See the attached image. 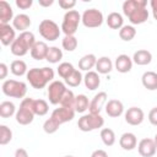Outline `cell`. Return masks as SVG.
I'll list each match as a JSON object with an SVG mask.
<instances>
[{
  "label": "cell",
  "instance_id": "obj_1",
  "mask_svg": "<svg viewBox=\"0 0 157 157\" xmlns=\"http://www.w3.org/2000/svg\"><path fill=\"white\" fill-rule=\"evenodd\" d=\"M26 77L33 88L42 90L50 81H54V70L52 67H33L28 70Z\"/></svg>",
  "mask_w": 157,
  "mask_h": 157
},
{
  "label": "cell",
  "instance_id": "obj_2",
  "mask_svg": "<svg viewBox=\"0 0 157 157\" xmlns=\"http://www.w3.org/2000/svg\"><path fill=\"white\" fill-rule=\"evenodd\" d=\"M36 42L37 40L34 38V34L29 31H26V32L20 33V36L10 45V50L16 56H23L28 52H31V49H32V47L34 45Z\"/></svg>",
  "mask_w": 157,
  "mask_h": 157
},
{
  "label": "cell",
  "instance_id": "obj_3",
  "mask_svg": "<svg viewBox=\"0 0 157 157\" xmlns=\"http://www.w3.org/2000/svg\"><path fill=\"white\" fill-rule=\"evenodd\" d=\"M33 102H34L33 98H23L22 99L20 108L15 114L16 121L20 125H28L33 121L34 115H36L33 112Z\"/></svg>",
  "mask_w": 157,
  "mask_h": 157
},
{
  "label": "cell",
  "instance_id": "obj_4",
  "mask_svg": "<svg viewBox=\"0 0 157 157\" xmlns=\"http://www.w3.org/2000/svg\"><path fill=\"white\" fill-rule=\"evenodd\" d=\"M1 91L5 96L11 98H23L27 93V85L23 81L5 80L1 85Z\"/></svg>",
  "mask_w": 157,
  "mask_h": 157
},
{
  "label": "cell",
  "instance_id": "obj_5",
  "mask_svg": "<svg viewBox=\"0 0 157 157\" xmlns=\"http://www.w3.org/2000/svg\"><path fill=\"white\" fill-rule=\"evenodd\" d=\"M80 22H81V15L78 13V11L70 10V11H66V13L64 15L60 28L65 36H74L78 28Z\"/></svg>",
  "mask_w": 157,
  "mask_h": 157
},
{
  "label": "cell",
  "instance_id": "obj_6",
  "mask_svg": "<svg viewBox=\"0 0 157 157\" xmlns=\"http://www.w3.org/2000/svg\"><path fill=\"white\" fill-rule=\"evenodd\" d=\"M103 124H104V119L101 114H91V113L82 115L77 121L78 129L83 132H88V131L99 129L103 126Z\"/></svg>",
  "mask_w": 157,
  "mask_h": 157
},
{
  "label": "cell",
  "instance_id": "obj_7",
  "mask_svg": "<svg viewBox=\"0 0 157 157\" xmlns=\"http://www.w3.org/2000/svg\"><path fill=\"white\" fill-rule=\"evenodd\" d=\"M61 28H59L58 23H55L53 20H43L39 26H38V31H39V34L47 39V40H56L61 33L60 31Z\"/></svg>",
  "mask_w": 157,
  "mask_h": 157
},
{
  "label": "cell",
  "instance_id": "obj_8",
  "mask_svg": "<svg viewBox=\"0 0 157 157\" xmlns=\"http://www.w3.org/2000/svg\"><path fill=\"white\" fill-rule=\"evenodd\" d=\"M103 20V13L97 9H87L81 15V22L85 27L88 28H96L102 26Z\"/></svg>",
  "mask_w": 157,
  "mask_h": 157
},
{
  "label": "cell",
  "instance_id": "obj_9",
  "mask_svg": "<svg viewBox=\"0 0 157 157\" xmlns=\"http://www.w3.org/2000/svg\"><path fill=\"white\" fill-rule=\"evenodd\" d=\"M66 86L63 81L54 80L48 86V99L52 104H60V101L66 92Z\"/></svg>",
  "mask_w": 157,
  "mask_h": 157
},
{
  "label": "cell",
  "instance_id": "obj_10",
  "mask_svg": "<svg viewBox=\"0 0 157 157\" xmlns=\"http://www.w3.org/2000/svg\"><path fill=\"white\" fill-rule=\"evenodd\" d=\"M75 109L74 108H67V107H59V108H55L50 115L52 119H54L59 125L64 124V123H67V121H71L75 117Z\"/></svg>",
  "mask_w": 157,
  "mask_h": 157
},
{
  "label": "cell",
  "instance_id": "obj_11",
  "mask_svg": "<svg viewBox=\"0 0 157 157\" xmlns=\"http://www.w3.org/2000/svg\"><path fill=\"white\" fill-rule=\"evenodd\" d=\"M108 102V94L107 92L102 91V92H98L97 94H94V97L92 98V101L90 102V113L91 114H99L102 108L107 104Z\"/></svg>",
  "mask_w": 157,
  "mask_h": 157
},
{
  "label": "cell",
  "instance_id": "obj_12",
  "mask_svg": "<svg viewBox=\"0 0 157 157\" xmlns=\"http://www.w3.org/2000/svg\"><path fill=\"white\" fill-rule=\"evenodd\" d=\"M145 119V113L139 107H131L125 112V121L130 125H140Z\"/></svg>",
  "mask_w": 157,
  "mask_h": 157
},
{
  "label": "cell",
  "instance_id": "obj_13",
  "mask_svg": "<svg viewBox=\"0 0 157 157\" xmlns=\"http://www.w3.org/2000/svg\"><path fill=\"white\" fill-rule=\"evenodd\" d=\"M137 150H139V153L142 157H152L156 153V151H157V146H156L153 139L146 137V139H142L139 142Z\"/></svg>",
  "mask_w": 157,
  "mask_h": 157
},
{
  "label": "cell",
  "instance_id": "obj_14",
  "mask_svg": "<svg viewBox=\"0 0 157 157\" xmlns=\"http://www.w3.org/2000/svg\"><path fill=\"white\" fill-rule=\"evenodd\" d=\"M16 29L10 25H0V40L2 45H11L16 37Z\"/></svg>",
  "mask_w": 157,
  "mask_h": 157
},
{
  "label": "cell",
  "instance_id": "obj_15",
  "mask_svg": "<svg viewBox=\"0 0 157 157\" xmlns=\"http://www.w3.org/2000/svg\"><path fill=\"white\" fill-rule=\"evenodd\" d=\"M114 66L118 72L126 74L132 69V59L126 54H120L117 56V59L114 61Z\"/></svg>",
  "mask_w": 157,
  "mask_h": 157
},
{
  "label": "cell",
  "instance_id": "obj_16",
  "mask_svg": "<svg viewBox=\"0 0 157 157\" xmlns=\"http://www.w3.org/2000/svg\"><path fill=\"white\" fill-rule=\"evenodd\" d=\"M105 113L110 118H118L124 113V105L119 99H109L105 104Z\"/></svg>",
  "mask_w": 157,
  "mask_h": 157
},
{
  "label": "cell",
  "instance_id": "obj_17",
  "mask_svg": "<svg viewBox=\"0 0 157 157\" xmlns=\"http://www.w3.org/2000/svg\"><path fill=\"white\" fill-rule=\"evenodd\" d=\"M128 18L131 25H141V23L146 22L148 18V10L146 9V6L137 7L128 16Z\"/></svg>",
  "mask_w": 157,
  "mask_h": 157
},
{
  "label": "cell",
  "instance_id": "obj_18",
  "mask_svg": "<svg viewBox=\"0 0 157 157\" xmlns=\"http://www.w3.org/2000/svg\"><path fill=\"white\" fill-rule=\"evenodd\" d=\"M48 49L49 47L47 45L45 42H42V40H38L34 43V45L32 47L31 49V56L34 59V60H43L47 58V54H48Z\"/></svg>",
  "mask_w": 157,
  "mask_h": 157
},
{
  "label": "cell",
  "instance_id": "obj_19",
  "mask_svg": "<svg viewBox=\"0 0 157 157\" xmlns=\"http://www.w3.org/2000/svg\"><path fill=\"white\" fill-rule=\"evenodd\" d=\"M32 21H31V17L26 13H18L13 17L12 20V27L17 31H20L21 33L22 32H26V29L31 26Z\"/></svg>",
  "mask_w": 157,
  "mask_h": 157
},
{
  "label": "cell",
  "instance_id": "obj_20",
  "mask_svg": "<svg viewBox=\"0 0 157 157\" xmlns=\"http://www.w3.org/2000/svg\"><path fill=\"white\" fill-rule=\"evenodd\" d=\"M119 145L125 151H131L137 146V139L132 132H124L119 139Z\"/></svg>",
  "mask_w": 157,
  "mask_h": 157
},
{
  "label": "cell",
  "instance_id": "obj_21",
  "mask_svg": "<svg viewBox=\"0 0 157 157\" xmlns=\"http://www.w3.org/2000/svg\"><path fill=\"white\" fill-rule=\"evenodd\" d=\"M13 20V11L10 4L5 0L0 1V25H9V22Z\"/></svg>",
  "mask_w": 157,
  "mask_h": 157
},
{
  "label": "cell",
  "instance_id": "obj_22",
  "mask_svg": "<svg viewBox=\"0 0 157 157\" xmlns=\"http://www.w3.org/2000/svg\"><path fill=\"white\" fill-rule=\"evenodd\" d=\"M83 82H85V86L86 88L93 91V90H97L101 85V77H99V74L97 71H88L86 72V75L83 76Z\"/></svg>",
  "mask_w": 157,
  "mask_h": 157
},
{
  "label": "cell",
  "instance_id": "obj_23",
  "mask_svg": "<svg viewBox=\"0 0 157 157\" xmlns=\"http://www.w3.org/2000/svg\"><path fill=\"white\" fill-rule=\"evenodd\" d=\"M151 61H152V54L146 49H139L132 55V63H135L136 65L144 66V65H148Z\"/></svg>",
  "mask_w": 157,
  "mask_h": 157
},
{
  "label": "cell",
  "instance_id": "obj_24",
  "mask_svg": "<svg viewBox=\"0 0 157 157\" xmlns=\"http://www.w3.org/2000/svg\"><path fill=\"white\" fill-rule=\"evenodd\" d=\"M141 82L145 88L148 91H155L157 90V72L155 71H146L144 72L141 77Z\"/></svg>",
  "mask_w": 157,
  "mask_h": 157
},
{
  "label": "cell",
  "instance_id": "obj_25",
  "mask_svg": "<svg viewBox=\"0 0 157 157\" xmlns=\"http://www.w3.org/2000/svg\"><path fill=\"white\" fill-rule=\"evenodd\" d=\"M97 58L94 54H86L78 60V69L82 71H91V69L96 67Z\"/></svg>",
  "mask_w": 157,
  "mask_h": 157
},
{
  "label": "cell",
  "instance_id": "obj_26",
  "mask_svg": "<svg viewBox=\"0 0 157 157\" xmlns=\"http://www.w3.org/2000/svg\"><path fill=\"white\" fill-rule=\"evenodd\" d=\"M113 70V63L108 56H101L97 59L96 63V71L98 74H109Z\"/></svg>",
  "mask_w": 157,
  "mask_h": 157
},
{
  "label": "cell",
  "instance_id": "obj_27",
  "mask_svg": "<svg viewBox=\"0 0 157 157\" xmlns=\"http://www.w3.org/2000/svg\"><path fill=\"white\" fill-rule=\"evenodd\" d=\"M107 25L109 28L112 29H120L123 26H124V20H123V16L119 13V12H110L107 17Z\"/></svg>",
  "mask_w": 157,
  "mask_h": 157
},
{
  "label": "cell",
  "instance_id": "obj_28",
  "mask_svg": "<svg viewBox=\"0 0 157 157\" xmlns=\"http://www.w3.org/2000/svg\"><path fill=\"white\" fill-rule=\"evenodd\" d=\"M146 5H147L146 0H126L123 2V12L125 16H129L137 7L146 6Z\"/></svg>",
  "mask_w": 157,
  "mask_h": 157
},
{
  "label": "cell",
  "instance_id": "obj_29",
  "mask_svg": "<svg viewBox=\"0 0 157 157\" xmlns=\"http://www.w3.org/2000/svg\"><path fill=\"white\" fill-rule=\"evenodd\" d=\"M10 70L15 76H23V75H27V72H28L27 64L21 59L13 60L10 65Z\"/></svg>",
  "mask_w": 157,
  "mask_h": 157
},
{
  "label": "cell",
  "instance_id": "obj_30",
  "mask_svg": "<svg viewBox=\"0 0 157 157\" xmlns=\"http://www.w3.org/2000/svg\"><path fill=\"white\" fill-rule=\"evenodd\" d=\"M16 114V107L10 101H4L0 103V117L1 118H10Z\"/></svg>",
  "mask_w": 157,
  "mask_h": 157
},
{
  "label": "cell",
  "instance_id": "obj_31",
  "mask_svg": "<svg viewBox=\"0 0 157 157\" xmlns=\"http://www.w3.org/2000/svg\"><path fill=\"white\" fill-rule=\"evenodd\" d=\"M63 59V50L58 47H49L45 60L50 64H56Z\"/></svg>",
  "mask_w": 157,
  "mask_h": 157
},
{
  "label": "cell",
  "instance_id": "obj_32",
  "mask_svg": "<svg viewBox=\"0 0 157 157\" xmlns=\"http://www.w3.org/2000/svg\"><path fill=\"white\" fill-rule=\"evenodd\" d=\"M135 36H136V29L131 25H125L119 29V37H120V39H123L125 42L134 39Z\"/></svg>",
  "mask_w": 157,
  "mask_h": 157
},
{
  "label": "cell",
  "instance_id": "obj_33",
  "mask_svg": "<svg viewBox=\"0 0 157 157\" xmlns=\"http://www.w3.org/2000/svg\"><path fill=\"white\" fill-rule=\"evenodd\" d=\"M90 108V101L86 94H78L75 99V112L83 113Z\"/></svg>",
  "mask_w": 157,
  "mask_h": 157
},
{
  "label": "cell",
  "instance_id": "obj_34",
  "mask_svg": "<svg viewBox=\"0 0 157 157\" xmlns=\"http://www.w3.org/2000/svg\"><path fill=\"white\" fill-rule=\"evenodd\" d=\"M101 139L105 146H113L115 144V132L110 128H103L101 130Z\"/></svg>",
  "mask_w": 157,
  "mask_h": 157
},
{
  "label": "cell",
  "instance_id": "obj_35",
  "mask_svg": "<svg viewBox=\"0 0 157 157\" xmlns=\"http://www.w3.org/2000/svg\"><path fill=\"white\" fill-rule=\"evenodd\" d=\"M49 110V105L47 103V101L44 99H34L33 102V112L36 115H39V117H43L48 113Z\"/></svg>",
  "mask_w": 157,
  "mask_h": 157
},
{
  "label": "cell",
  "instance_id": "obj_36",
  "mask_svg": "<svg viewBox=\"0 0 157 157\" xmlns=\"http://www.w3.org/2000/svg\"><path fill=\"white\" fill-rule=\"evenodd\" d=\"M58 75L61 77V78H67L74 71H75V67H74V65L71 64V63H61V64H59V66H58Z\"/></svg>",
  "mask_w": 157,
  "mask_h": 157
},
{
  "label": "cell",
  "instance_id": "obj_37",
  "mask_svg": "<svg viewBox=\"0 0 157 157\" xmlns=\"http://www.w3.org/2000/svg\"><path fill=\"white\" fill-rule=\"evenodd\" d=\"M75 99L76 96L74 94V92L71 90H66V92L64 93L61 101H60V105L61 107H67V108H74L75 109Z\"/></svg>",
  "mask_w": 157,
  "mask_h": 157
},
{
  "label": "cell",
  "instance_id": "obj_38",
  "mask_svg": "<svg viewBox=\"0 0 157 157\" xmlns=\"http://www.w3.org/2000/svg\"><path fill=\"white\" fill-rule=\"evenodd\" d=\"M82 80H83V77H82V75H81V71H78V70L75 69V71H74L67 78H65L64 81H65V83H66L67 86H70V87H77V86L82 82Z\"/></svg>",
  "mask_w": 157,
  "mask_h": 157
},
{
  "label": "cell",
  "instance_id": "obj_39",
  "mask_svg": "<svg viewBox=\"0 0 157 157\" xmlns=\"http://www.w3.org/2000/svg\"><path fill=\"white\" fill-rule=\"evenodd\" d=\"M77 44H78V42H77V38L75 36H65L63 42H61L63 48L67 52H74L77 48Z\"/></svg>",
  "mask_w": 157,
  "mask_h": 157
},
{
  "label": "cell",
  "instance_id": "obj_40",
  "mask_svg": "<svg viewBox=\"0 0 157 157\" xmlns=\"http://www.w3.org/2000/svg\"><path fill=\"white\" fill-rule=\"evenodd\" d=\"M12 140V131L6 125H0V145H7Z\"/></svg>",
  "mask_w": 157,
  "mask_h": 157
},
{
  "label": "cell",
  "instance_id": "obj_41",
  "mask_svg": "<svg viewBox=\"0 0 157 157\" xmlns=\"http://www.w3.org/2000/svg\"><path fill=\"white\" fill-rule=\"evenodd\" d=\"M59 126H60V125H59L54 119L49 118V119H47V120L44 121V124H43V130H44L47 134H54V132L58 131Z\"/></svg>",
  "mask_w": 157,
  "mask_h": 157
},
{
  "label": "cell",
  "instance_id": "obj_42",
  "mask_svg": "<svg viewBox=\"0 0 157 157\" xmlns=\"http://www.w3.org/2000/svg\"><path fill=\"white\" fill-rule=\"evenodd\" d=\"M75 5H76L75 0H59V6L64 10H67V11L72 10Z\"/></svg>",
  "mask_w": 157,
  "mask_h": 157
},
{
  "label": "cell",
  "instance_id": "obj_43",
  "mask_svg": "<svg viewBox=\"0 0 157 157\" xmlns=\"http://www.w3.org/2000/svg\"><path fill=\"white\" fill-rule=\"evenodd\" d=\"M33 1L32 0H16V6L21 10H27L32 6Z\"/></svg>",
  "mask_w": 157,
  "mask_h": 157
},
{
  "label": "cell",
  "instance_id": "obj_44",
  "mask_svg": "<svg viewBox=\"0 0 157 157\" xmlns=\"http://www.w3.org/2000/svg\"><path fill=\"white\" fill-rule=\"evenodd\" d=\"M148 121L152 125L157 126V107H155V108H152L150 110V113H148Z\"/></svg>",
  "mask_w": 157,
  "mask_h": 157
},
{
  "label": "cell",
  "instance_id": "obj_45",
  "mask_svg": "<svg viewBox=\"0 0 157 157\" xmlns=\"http://www.w3.org/2000/svg\"><path fill=\"white\" fill-rule=\"evenodd\" d=\"M7 65L5 64V63H1L0 64V78L1 80H4V78H6V76H7Z\"/></svg>",
  "mask_w": 157,
  "mask_h": 157
},
{
  "label": "cell",
  "instance_id": "obj_46",
  "mask_svg": "<svg viewBox=\"0 0 157 157\" xmlns=\"http://www.w3.org/2000/svg\"><path fill=\"white\" fill-rule=\"evenodd\" d=\"M91 157H108V153L104 150H94L91 155Z\"/></svg>",
  "mask_w": 157,
  "mask_h": 157
},
{
  "label": "cell",
  "instance_id": "obj_47",
  "mask_svg": "<svg viewBox=\"0 0 157 157\" xmlns=\"http://www.w3.org/2000/svg\"><path fill=\"white\" fill-rule=\"evenodd\" d=\"M150 5H151V9H152V15H153V18L157 21V0H151Z\"/></svg>",
  "mask_w": 157,
  "mask_h": 157
},
{
  "label": "cell",
  "instance_id": "obj_48",
  "mask_svg": "<svg viewBox=\"0 0 157 157\" xmlns=\"http://www.w3.org/2000/svg\"><path fill=\"white\" fill-rule=\"evenodd\" d=\"M15 157H28V153L25 148H17L15 151Z\"/></svg>",
  "mask_w": 157,
  "mask_h": 157
},
{
  "label": "cell",
  "instance_id": "obj_49",
  "mask_svg": "<svg viewBox=\"0 0 157 157\" xmlns=\"http://www.w3.org/2000/svg\"><path fill=\"white\" fill-rule=\"evenodd\" d=\"M39 5L43 6V7H48V6H52L54 4V0H38Z\"/></svg>",
  "mask_w": 157,
  "mask_h": 157
},
{
  "label": "cell",
  "instance_id": "obj_50",
  "mask_svg": "<svg viewBox=\"0 0 157 157\" xmlns=\"http://www.w3.org/2000/svg\"><path fill=\"white\" fill-rule=\"evenodd\" d=\"M153 140H155V144H156V146H157V134L155 135V139H153Z\"/></svg>",
  "mask_w": 157,
  "mask_h": 157
},
{
  "label": "cell",
  "instance_id": "obj_51",
  "mask_svg": "<svg viewBox=\"0 0 157 157\" xmlns=\"http://www.w3.org/2000/svg\"><path fill=\"white\" fill-rule=\"evenodd\" d=\"M64 157H74V156H64Z\"/></svg>",
  "mask_w": 157,
  "mask_h": 157
}]
</instances>
